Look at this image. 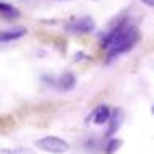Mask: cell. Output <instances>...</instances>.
<instances>
[{
	"mask_svg": "<svg viewBox=\"0 0 154 154\" xmlns=\"http://www.w3.org/2000/svg\"><path fill=\"white\" fill-rule=\"evenodd\" d=\"M35 146L39 149V151L45 152H51V154H64L69 151L71 144H69L66 139H62L59 136H45L39 138L38 141L35 143Z\"/></svg>",
	"mask_w": 154,
	"mask_h": 154,
	"instance_id": "obj_2",
	"label": "cell"
},
{
	"mask_svg": "<svg viewBox=\"0 0 154 154\" xmlns=\"http://www.w3.org/2000/svg\"><path fill=\"white\" fill-rule=\"evenodd\" d=\"M67 30L72 33H77V35H85V33H90L95 30V21L90 17H82L77 18L74 23L67 25Z\"/></svg>",
	"mask_w": 154,
	"mask_h": 154,
	"instance_id": "obj_3",
	"label": "cell"
},
{
	"mask_svg": "<svg viewBox=\"0 0 154 154\" xmlns=\"http://www.w3.org/2000/svg\"><path fill=\"white\" fill-rule=\"evenodd\" d=\"M0 154H33V151L28 148H2Z\"/></svg>",
	"mask_w": 154,
	"mask_h": 154,
	"instance_id": "obj_10",
	"label": "cell"
},
{
	"mask_svg": "<svg viewBox=\"0 0 154 154\" xmlns=\"http://www.w3.org/2000/svg\"><path fill=\"white\" fill-rule=\"evenodd\" d=\"M138 41L139 31L136 25L126 15H123L116 20V25H112V28L102 35L100 48L107 53V62H112L118 56L131 51Z\"/></svg>",
	"mask_w": 154,
	"mask_h": 154,
	"instance_id": "obj_1",
	"label": "cell"
},
{
	"mask_svg": "<svg viewBox=\"0 0 154 154\" xmlns=\"http://www.w3.org/2000/svg\"><path fill=\"white\" fill-rule=\"evenodd\" d=\"M25 33H26V28L23 26H13V28H8V30H0V43L17 41V39L23 38Z\"/></svg>",
	"mask_w": 154,
	"mask_h": 154,
	"instance_id": "obj_6",
	"label": "cell"
},
{
	"mask_svg": "<svg viewBox=\"0 0 154 154\" xmlns=\"http://www.w3.org/2000/svg\"><path fill=\"white\" fill-rule=\"evenodd\" d=\"M20 15L21 13L17 7L7 2H0V17H3L5 20H17V18H20Z\"/></svg>",
	"mask_w": 154,
	"mask_h": 154,
	"instance_id": "obj_8",
	"label": "cell"
},
{
	"mask_svg": "<svg viewBox=\"0 0 154 154\" xmlns=\"http://www.w3.org/2000/svg\"><path fill=\"white\" fill-rule=\"evenodd\" d=\"M144 5H148V7H151V8H154V0H141Z\"/></svg>",
	"mask_w": 154,
	"mask_h": 154,
	"instance_id": "obj_11",
	"label": "cell"
},
{
	"mask_svg": "<svg viewBox=\"0 0 154 154\" xmlns=\"http://www.w3.org/2000/svg\"><path fill=\"white\" fill-rule=\"evenodd\" d=\"M123 122V116H122V112L120 110H115V112H112V116H110V122H108V131L105 133V136L107 138H112L113 134L118 131L120 125Z\"/></svg>",
	"mask_w": 154,
	"mask_h": 154,
	"instance_id": "obj_7",
	"label": "cell"
},
{
	"mask_svg": "<svg viewBox=\"0 0 154 154\" xmlns=\"http://www.w3.org/2000/svg\"><path fill=\"white\" fill-rule=\"evenodd\" d=\"M57 2H62V0H57Z\"/></svg>",
	"mask_w": 154,
	"mask_h": 154,
	"instance_id": "obj_13",
	"label": "cell"
},
{
	"mask_svg": "<svg viewBox=\"0 0 154 154\" xmlns=\"http://www.w3.org/2000/svg\"><path fill=\"white\" fill-rule=\"evenodd\" d=\"M122 143L123 141L120 138H108V141L105 143V146H103L105 154H115L120 148H122Z\"/></svg>",
	"mask_w": 154,
	"mask_h": 154,
	"instance_id": "obj_9",
	"label": "cell"
},
{
	"mask_svg": "<svg viewBox=\"0 0 154 154\" xmlns=\"http://www.w3.org/2000/svg\"><path fill=\"white\" fill-rule=\"evenodd\" d=\"M151 113H152V116H154V103L151 105Z\"/></svg>",
	"mask_w": 154,
	"mask_h": 154,
	"instance_id": "obj_12",
	"label": "cell"
},
{
	"mask_svg": "<svg viewBox=\"0 0 154 154\" xmlns=\"http://www.w3.org/2000/svg\"><path fill=\"white\" fill-rule=\"evenodd\" d=\"M110 116H112L110 107H107V105H98V107L89 115V118H87L85 122L87 123L92 122L94 125H105V123L110 122Z\"/></svg>",
	"mask_w": 154,
	"mask_h": 154,
	"instance_id": "obj_4",
	"label": "cell"
},
{
	"mask_svg": "<svg viewBox=\"0 0 154 154\" xmlns=\"http://www.w3.org/2000/svg\"><path fill=\"white\" fill-rule=\"evenodd\" d=\"M77 80H75V75L72 74V72H66V74H62L61 77H57L56 80H54V85L57 90H61V92H67V90H72L75 87Z\"/></svg>",
	"mask_w": 154,
	"mask_h": 154,
	"instance_id": "obj_5",
	"label": "cell"
}]
</instances>
